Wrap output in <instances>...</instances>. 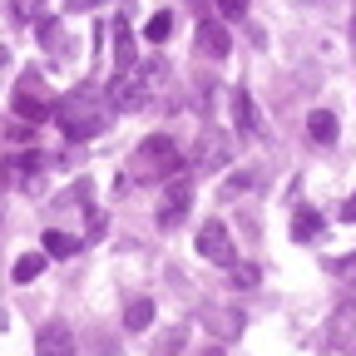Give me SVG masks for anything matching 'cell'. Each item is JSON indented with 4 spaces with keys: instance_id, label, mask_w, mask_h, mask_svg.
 <instances>
[{
    "instance_id": "277c9868",
    "label": "cell",
    "mask_w": 356,
    "mask_h": 356,
    "mask_svg": "<svg viewBox=\"0 0 356 356\" xmlns=\"http://www.w3.org/2000/svg\"><path fill=\"white\" fill-rule=\"evenodd\" d=\"M233 159V139L222 129H198V139H193V154H188V168L193 173H218V168H228Z\"/></svg>"
},
{
    "instance_id": "8fae6325",
    "label": "cell",
    "mask_w": 356,
    "mask_h": 356,
    "mask_svg": "<svg viewBox=\"0 0 356 356\" xmlns=\"http://www.w3.org/2000/svg\"><path fill=\"white\" fill-rule=\"evenodd\" d=\"M114 65H119V70H134V65H139V44H134V30H129L124 15L114 20Z\"/></svg>"
},
{
    "instance_id": "ba28073f",
    "label": "cell",
    "mask_w": 356,
    "mask_h": 356,
    "mask_svg": "<svg viewBox=\"0 0 356 356\" xmlns=\"http://www.w3.org/2000/svg\"><path fill=\"white\" fill-rule=\"evenodd\" d=\"M193 44H198V50H203L208 60H228V50H233V35H228V25H218V20H198Z\"/></svg>"
},
{
    "instance_id": "44dd1931",
    "label": "cell",
    "mask_w": 356,
    "mask_h": 356,
    "mask_svg": "<svg viewBox=\"0 0 356 356\" xmlns=\"http://www.w3.org/2000/svg\"><path fill=\"white\" fill-rule=\"evenodd\" d=\"M218 10H222V20H243L248 15V0H218Z\"/></svg>"
},
{
    "instance_id": "5bb4252c",
    "label": "cell",
    "mask_w": 356,
    "mask_h": 356,
    "mask_svg": "<svg viewBox=\"0 0 356 356\" xmlns=\"http://www.w3.org/2000/svg\"><path fill=\"white\" fill-rule=\"evenodd\" d=\"M40 243H44V257H74V252H79V238H70V233H60V228H50Z\"/></svg>"
},
{
    "instance_id": "484cf974",
    "label": "cell",
    "mask_w": 356,
    "mask_h": 356,
    "mask_svg": "<svg viewBox=\"0 0 356 356\" xmlns=\"http://www.w3.org/2000/svg\"><path fill=\"white\" fill-rule=\"evenodd\" d=\"M184 6H193V15H198V20H208V6H213V0H184Z\"/></svg>"
},
{
    "instance_id": "2e32d148",
    "label": "cell",
    "mask_w": 356,
    "mask_h": 356,
    "mask_svg": "<svg viewBox=\"0 0 356 356\" xmlns=\"http://www.w3.org/2000/svg\"><path fill=\"white\" fill-rule=\"evenodd\" d=\"M213 337H238L243 332V317H233V312H208V322H203Z\"/></svg>"
},
{
    "instance_id": "d6986e66",
    "label": "cell",
    "mask_w": 356,
    "mask_h": 356,
    "mask_svg": "<svg viewBox=\"0 0 356 356\" xmlns=\"http://www.w3.org/2000/svg\"><path fill=\"white\" fill-rule=\"evenodd\" d=\"M257 277H262V273H257V267H252V262H233V287H243V292H252V287H257Z\"/></svg>"
},
{
    "instance_id": "e0dca14e",
    "label": "cell",
    "mask_w": 356,
    "mask_h": 356,
    "mask_svg": "<svg viewBox=\"0 0 356 356\" xmlns=\"http://www.w3.org/2000/svg\"><path fill=\"white\" fill-rule=\"evenodd\" d=\"M44 273V252H25L20 262H15V282H35Z\"/></svg>"
},
{
    "instance_id": "83f0119b",
    "label": "cell",
    "mask_w": 356,
    "mask_h": 356,
    "mask_svg": "<svg viewBox=\"0 0 356 356\" xmlns=\"http://www.w3.org/2000/svg\"><path fill=\"white\" fill-rule=\"evenodd\" d=\"M0 60H6V44H0Z\"/></svg>"
},
{
    "instance_id": "52a82bcc",
    "label": "cell",
    "mask_w": 356,
    "mask_h": 356,
    "mask_svg": "<svg viewBox=\"0 0 356 356\" xmlns=\"http://www.w3.org/2000/svg\"><path fill=\"white\" fill-rule=\"evenodd\" d=\"M74 351L79 346H74V332L65 322H44L35 332V356H74Z\"/></svg>"
},
{
    "instance_id": "f1b7e54d",
    "label": "cell",
    "mask_w": 356,
    "mask_h": 356,
    "mask_svg": "<svg viewBox=\"0 0 356 356\" xmlns=\"http://www.w3.org/2000/svg\"><path fill=\"white\" fill-rule=\"evenodd\" d=\"M351 40H356V25H351Z\"/></svg>"
},
{
    "instance_id": "30bf717a",
    "label": "cell",
    "mask_w": 356,
    "mask_h": 356,
    "mask_svg": "<svg viewBox=\"0 0 356 356\" xmlns=\"http://www.w3.org/2000/svg\"><path fill=\"white\" fill-rule=\"evenodd\" d=\"M233 124H238V134H252V139H257V134H262V119H257V104H252V95H248V89H243V84L233 89Z\"/></svg>"
},
{
    "instance_id": "4fadbf2b",
    "label": "cell",
    "mask_w": 356,
    "mask_h": 356,
    "mask_svg": "<svg viewBox=\"0 0 356 356\" xmlns=\"http://www.w3.org/2000/svg\"><path fill=\"white\" fill-rule=\"evenodd\" d=\"M149 322H154V302L149 297H134L129 312H124V327L129 332H149Z\"/></svg>"
},
{
    "instance_id": "4316f807",
    "label": "cell",
    "mask_w": 356,
    "mask_h": 356,
    "mask_svg": "<svg viewBox=\"0 0 356 356\" xmlns=\"http://www.w3.org/2000/svg\"><path fill=\"white\" fill-rule=\"evenodd\" d=\"M341 218H346V222H356V193H351V198L341 203Z\"/></svg>"
},
{
    "instance_id": "9c48e42d",
    "label": "cell",
    "mask_w": 356,
    "mask_h": 356,
    "mask_svg": "<svg viewBox=\"0 0 356 356\" xmlns=\"http://www.w3.org/2000/svg\"><path fill=\"white\" fill-rule=\"evenodd\" d=\"M168 203H163V213H159V228H178L184 222V213H188V184H184V173L178 178H168Z\"/></svg>"
},
{
    "instance_id": "603a6c76",
    "label": "cell",
    "mask_w": 356,
    "mask_h": 356,
    "mask_svg": "<svg viewBox=\"0 0 356 356\" xmlns=\"http://www.w3.org/2000/svg\"><path fill=\"white\" fill-rule=\"evenodd\" d=\"M40 6H44V0H15V15H20V20H35Z\"/></svg>"
},
{
    "instance_id": "6da1fadb",
    "label": "cell",
    "mask_w": 356,
    "mask_h": 356,
    "mask_svg": "<svg viewBox=\"0 0 356 356\" xmlns=\"http://www.w3.org/2000/svg\"><path fill=\"white\" fill-rule=\"evenodd\" d=\"M109 114H114L109 95H99V89H74V95H65L55 104L50 119L70 134V139H95V134L109 129Z\"/></svg>"
},
{
    "instance_id": "ac0fdd59",
    "label": "cell",
    "mask_w": 356,
    "mask_h": 356,
    "mask_svg": "<svg viewBox=\"0 0 356 356\" xmlns=\"http://www.w3.org/2000/svg\"><path fill=\"white\" fill-rule=\"evenodd\" d=\"M168 30H173V15H168V10H159V15L144 25V40H149V44H159V40H168Z\"/></svg>"
},
{
    "instance_id": "cb8c5ba5",
    "label": "cell",
    "mask_w": 356,
    "mask_h": 356,
    "mask_svg": "<svg viewBox=\"0 0 356 356\" xmlns=\"http://www.w3.org/2000/svg\"><path fill=\"white\" fill-rule=\"evenodd\" d=\"M10 139H15V144H30V139H35V124H25V119L10 124Z\"/></svg>"
},
{
    "instance_id": "9a60e30c",
    "label": "cell",
    "mask_w": 356,
    "mask_h": 356,
    "mask_svg": "<svg viewBox=\"0 0 356 356\" xmlns=\"http://www.w3.org/2000/svg\"><path fill=\"white\" fill-rule=\"evenodd\" d=\"M322 233V213H312V208H302L297 218H292V243H312Z\"/></svg>"
},
{
    "instance_id": "ffe728a7",
    "label": "cell",
    "mask_w": 356,
    "mask_h": 356,
    "mask_svg": "<svg viewBox=\"0 0 356 356\" xmlns=\"http://www.w3.org/2000/svg\"><path fill=\"white\" fill-rule=\"evenodd\" d=\"M327 273H332V277H351V282H356V252H351V257H332V262H327Z\"/></svg>"
},
{
    "instance_id": "d4e9b609",
    "label": "cell",
    "mask_w": 356,
    "mask_h": 356,
    "mask_svg": "<svg viewBox=\"0 0 356 356\" xmlns=\"http://www.w3.org/2000/svg\"><path fill=\"white\" fill-rule=\"evenodd\" d=\"M95 6H99V0H65V10H74V15L79 10H95Z\"/></svg>"
},
{
    "instance_id": "3957f363",
    "label": "cell",
    "mask_w": 356,
    "mask_h": 356,
    "mask_svg": "<svg viewBox=\"0 0 356 356\" xmlns=\"http://www.w3.org/2000/svg\"><path fill=\"white\" fill-rule=\"evenodd\" d=\"M10 104H15V114H20L25 124H44V119L55 114V104H50V89H44L40 70H25V74H20L15 95H10Z\"/></svg>"
},
{
    "instance_id": "7a4b0ae2",
    "label": "cell",
    "mask_w": 356,
    "mask_h": 356,
    "mask_svg": "<svg viewBox=\"0 0 356 356\" xmlns=\"http://www.w3.org/2000/svg\"><path fill=\"white\" fill-rule=\"evenodd\" d=\"M134 168V178H139V184H168V178H178L188 163H184V154H178V144L168 139V134H149V139L134 149V159H129Z\"/></svg>"
},
{
    "instance_id": "8992f818",
    "label": "cell",
    "mask_w": 356,
    "mask_h": 356,
    "mask_svg": "<svg viewBox=\"0 0 356 356\" xmlns=\"http://www.w3.org/2000/svg\"><path fill=\"white\" fill-rule=\"evenodd\" d=\"M198 252H203L208 262H222V267H233V262H238V252H233V238H228V228H222L218 218H208L203 228H198Z\"/></svg>"
},
{
    "instance_id": "7402d4cb",
    "label": "cell",
    "mask_w": 356,
    "mask_h": 356,
    "mask_svg": "<svg viewBox=\"0 0 356 356\" xmlns=\"http://www.w3.org/2000/svg\"><path fill=\"white\" fill-rule=\"evenodd\" d=\"M40 40L50 44V50H60V25L55 20H40Z\"/></svg>"
},
{
    "instance_id": "5b68a950",
    "label": "cell",
    "mask_w": 356,
    "mask_h": 356,
    "mask_svg": "<svg viewBox=\"0 0 356 356\" xmlns=\"http://www.w3.org/2000/svg\"><path fill=\"white\" fill-rule=\"evenodd\" d=\"M109 104L119 109V114H134V109H144L149 99H154V89H149V79L139 74V65L134 70H114V79H109Z\"/></svg>"
},
{
    "instance_id": "7c38bea8",
    "label": "cell",
    "mask_w": 356,
    "mask_h": 356,
    "mask_svg": "<svg viewBox=\"0 0 356 356\" xmlns=\"http://www.w3.org/2000/svg\"><path fill=\"white\" fill-rule=\"evenodd\" d=\"M307 134H312L317 144H332V139H337V114H327V109H312V114H307Z\"/></svg>"
}]
</instances>
